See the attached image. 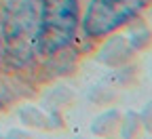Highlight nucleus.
Listing matches in <instances>:
<instances>
[{
	"label": "nucleus",
	"mask_w": 152,
	"mask_h": 139,
	"mask_svg": "<svg viewBox=\"0 0 152 139\" xmlns=\"http://www.w3.org/2000/svg\"><path fill=\"white\" fill-rule=\"evenodd\" d=\"M78 28V0H40L36 53L45 57L66 49Z\"/></svg>",
	"instance_id": "f03ea898"
},
{
	"label": "nucleus",
	"mask_w": 152,
	"mask_h": 139,
	"mask_svg": "<svg viewBox=\"0 0 152 139\" xmlns=\"http://www.w3.org/2000/svg\"><path fill=\"white\" fill-rule=\"evenodd\" d=\"M0 30L4 57L15 68L36 55V7L34 0H0Z\"/></svg>",
	"instance_id": "f257e3e1"
},
{
	"label": "nucleus",
	"mask_w": 152,
	"mask_h": 139,
	"mask_svg": "<svg viewBox=\"0 0 152 139\" xmlns=\"http://www.w3.org/2000/svg\"><path fill=\"white\" fill-rule=\"evenodd\" d=\"M148 0H93L85 15V34L91 38H99L123 23H127L131 17H135Z\"/></svg>",
	"instance_id": "7ed1b4c3"
},
{
	"label": "nucleus",
	"mask_w": 152,
	"mask_h": 139,
	"mask_svg": "<svg viewBox=\"0 0 152 139\" xmlns=\"http://www.w3.org/2000/svg\"><path fill=\"white\" fill-rule=\"evenodd\" d=\"M0 51H2V30H0Z\"/></svg>",
	"instance_id": "20e7f679"
}]
</instances>
